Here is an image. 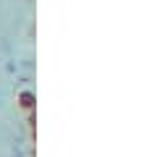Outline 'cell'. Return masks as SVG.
<instances>
[{
  "label": "cell",
  "mask_w": 157,
  "mask_h": 157,
  "mask_svg": "<svg viewBox=\"0 0 157 157\" xmlns=\"http://www.w3.org/2000/svg\"><path fill=\"white\" fill-rule=\"evenodd\" d=\"M16 105L21 107V110H26V113H34V107H37V97H34V92H29V89L18 92Z\"/></svg>",
  "instance_id": "6da1fadb"
}]
</instances>
